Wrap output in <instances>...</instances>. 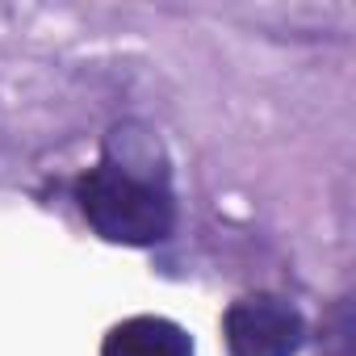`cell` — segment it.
I'll use <instances>...</instances> for the list:
<instances>
[{"mask_svg":"<svg viewBox=\"0 0 356 356\" xmlns=\"http://www.w3.org/2000/svg\"><path fill=\"white\" fill-rule=\"evenodd\" d=\"M155 138L118 126L105 143V159L76 181V206L84 222L122 248L163 243L176 227V202L168 189V172L155 168Z\"/></svg>","mask_w":356,"mask_h":356,"instance_id":"obj_1","label":"cell"},{"mask_svg":"<svg viewBox=\"0 0 356 356\" xmlns=\"http://www.w3.org/2000/svg\"><path fill=\"white\" fill-rule=\"evenodd\" d=\"M222 335L231 356H293L306 339L302 310L277 293H252L231 302L222 314Z\"/></svg>","mask_w":356,"mask_h":356,"instance_id":"obj_2","label":"cell"},{"mask_svg":"<svg viewBox=\"0 0 356 356\" xmlns=\"http://www.w3.org/2000/svg\"><path fill=\"white\" fill-rule=\"evenodd\" d=\"M101 356H193V339L181 323L163 314H134L109 327Z\"/></svg>","mask_w":356,"mask_h":356,"instance_id":"obj_3","label":"cell"},{"mask_svg":"<svg viewBox=\"0 0 356 356\" xmlns=\"http://www.w3.org/2000/svg\"><path fill=\"white\" fill-rule=\"evenodd\" d=\"M335 335H331V352H323V356H352L348 348H352V318H348V306H339L335 310Z\"/></svg>","mask_w":356,"mask_h":356,"instance_id":"obj_4","label":"cell"}]
</instances>
